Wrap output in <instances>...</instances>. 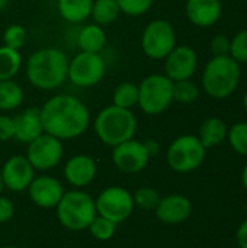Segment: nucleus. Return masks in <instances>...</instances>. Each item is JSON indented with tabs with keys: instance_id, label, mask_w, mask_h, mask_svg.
<instances>
[{
	"instance_id": "nucleus-1",
	"label": "nucleus",
	"mask_w": 247,
	"mask_h": 248,
	"mask_svg": "<svg viewBox=\"0 0 247 248\" xmlns=\"http://www.w3.org/2000/svg\"><path fill=\"white\" fill-rule=\"evenodd\" d=\"M41 122L45 134L58 140H71L87 129L90 113L80 99L58 94L47 100L41 108Z\"/></svg>"
},
{
	"instance_id": "nucleus-2",
	"label": "nucleus",
	"mask_w": 247,
	"mask_h": 248,
	"mask_svg": "<svg viewBox=\"0 0 247 248\" xmlns=\"http://www.w3.org/2000/svg\"><path fill=\"white\" fill-rule=\"evenodd\" d=\"M68 74V58L57 48H42L33 52L26 64V76L32 86L51 90L64 83Z\"/></svg>"
},
{
	"instance_id": "nucleus-3",
	"label": "nucleus",
	"mask_w": 247,
	"mask_h": 248,
	"mask_svg": "<svg viewBox=\"0 0 247 248\" xmlns=\"http://www.w3.org/2000/svg\"><path fill=\"white\" fill-rule=\"evenodd\" d=\"M242 77L240 64L230 55L213 57L202 73V87L205 93L214 99H226L231 96Z\"/></svg>"
},
{
	"instance_id": "nucleus-4",
	"label": "nucleus",
	"mask_w": 247,
	"mask_h": 248,
	"mask_svg": "<svg viewBox=\"0 0 247 248\" xmlns=\"http://www.w3.org/2000/svg\"><path fill=\"white\" fill-rule=\"evenodd\" d=\"M135 129L137 119L134 113L130 109L118 108L115 105L103 108L95 121L98 138L112 148L128 140H132Z\"/></svg>"
},
{
	"instance_id": "nucleus-5",
	"label": "nucleus",
	"mask_w": 247,
	"mask_h": 248,
	"mask_svg": "<svg viewBox=\"0 0 247 248\" xmlns=\"http://www.w3.org/2000/svg\"><path fill=\"white\" fill-rule=\"evenodd\" d=\"M55 209L60 224L66 230L76 232L87 230L98 215L93 198L79 189L64 192Z\"/></svg>"
},
{
	"instance_id": "nucleus-6",
	"label": "nucleus",
	"mask_w": 247,
	"mask_h": 248,
	"mask_svg": "<svg viewBox=\"0 0 247 248\" xmlns=\"http://www.w3.org/2000/svg\"><path fill=\"white\" fill-rule=\"evenodd\" d=\"M173 102V81L162 74L146 77L138 86V106L148 115L165 112Z\"/></svg>"
},
{
	"instance_id": "nucleus-7",
	"label": "nucleus",
	"mask_w": 247,
	"mask_h": 248,
	"mask_svg": "<svg viewBox=\"0 0 247 248\" xmlns=\"http://www.w3.org/2000/svg\"><path fill=\"white\" fill-rule=\"evenodd\" d=\"M207 148L195 135L178 137L167 150V164L176 173H189L197 170L205 160Z\"/></svg>"
},
{
	"instance_id": "nucleus-8",
	"label": "nucleus",
	"mask_w": 247,
	"mask_h": 248,
	"mask_svg": "<svg viewBox=\"0 0 247 248\" xmlns=\"http://www.w3.org/2000/svg\"><path fill=\"white\" fill-rule=\"evenodd\" d=\"M95 205L98 215L109 219L115 225L128 219L135 206L132 195L127 189L119 186L103 189L96 198Z\"/></svg>"
},
{
	"instance_id": "nucleus-9",
	"label": "nucleus",
	"mask_w": 247,
	"mask_h": 248,
	"mask_svg": "<svg viewBox=\"0 0 247 248\" xmlns=\"http://www.w3.org/2000/svg\"><path fill=\"white\" fill-rule=\"evenodd\" d=\"M141 46L144 54L153 60L166 58L176 46V33L172 23L165 19L151 20L143 32Z\"/></svg>"
},
{
	"instance_id": "nucleus-10",
	"label": "nucleus",
	"mask_w": 247,
	"mask_h": 248,
	"mask_svg": "<svg viewBox=\"0 0 247 248\" xmlns=\"http://www.w3.org/2000/svg\"><path fill=\"white\" fill-rule=\"evenodd\" d=\"M105 71L106 65L99 52L82 51L71 61H68L67 77L79 87H92L103 78Z\"/></svg>"
},
{
	"instance_id": "nucleus-11",
	"label": "nucleus",
	"mask_w": 247,
	"mask_h": 248,
	"mask_svg": "<svg viewBox=\"0 0 247 248\" xmlns=\"http://www.w3.org/2000/svg\"><path fill=\"white\" fill-rule=\"evenodd\" d=\"M63 157V144L61 140L42 134L36 140L28 144L26 158L35 170L45 171L54 169Z\"/></svg>"
},
{
	"instance_id": "nucleus-12",
	"label": "nucleus",
	"mask_w": 247,
	"mask_h": 248,
	"mask_svg": "<svg viewBox=\"0 0 247 248\" xmlns=\"http://www.w3.org/2000/svg\"><path fill=\"white\" fill-rule=\"evenodd\" d=\"M150 154L144 142L128 140L116 147L112 151V161L115 167L124 173L135 174L144 170L148 164Z\"/></svg>"
},
{
	"instance_id": "nucleus-13",
	"label": "nucleus",
	"mask_w": 247,
	"mask_h": 248,
	"mask_svg": "<svg viewBox=\"0 0 247 248\" xmlns=\"http://www.w3.org/2000/svg\"><path fill=\"white\" fill-rule=\"evenodd\" d=\"M165 60H166L165 62L166 77H169L172 81L188 80L197 71L198 55L188 45L175 46Z\"/></svg>"
},
{
	"instance_id": "nucleus-14",
	"label": "nucleus",
	"mask_w": 247,
	"mask_h": 248,
	"mask_svg": "<svg viewBox=\"0 0 247 248\" xmlns=\"http://www.w3.org/2000/svg\"><path fill=\"white\" fill-rule=\"evenodd\" d=\"M1 179L6 189L19 193L29 187L35 177V169L31 166L26 157L13 155L1 167Z\"/></svg>"
},
{
	"instance_id": "nucleus-15",
	"label": "nucleus",
	"mask_w": 247,
	"mask_h": 248,
	"mask_svg": "<svg viewBox=\"0 0 247 248\" xmlns=\"http://www.w3.org/2000/svg\"><path fill=\"white\" fill-rule=\"evenodd\" d=\"M28 193L31 201L36 206L51 209L58 205L60 199L64 195V189L57 179L51 176H39L33 177L28 187Z\"/></svg>"
},
{
	"instance_id": "nucleus-16",
	"label": "nucleus",
	"mask_w": 247,
	"mask_h": 248,
	"mask_svg": "<svg viewBox=\"0 0 247 248\" xmlns=\"http://www.w3.org/2000/svg\"><path fill=\"white\" fill-rule=\"evenodd\" d=\"M154 211L159 221L175 225L186 221L191 217L192 203L183 195H169L166 198H160Z\"/></svg>"
},
{
	"instance_id": "nucleus-17",
	"label": "nucleus",
	"mask_w": 247,
	"mask_h": 248,
	"mask_svg": "<svg viewBox=\"0 0 247 248\" xmlns=\"http://www.w3.org/2000/svg\"><path fill=\"white\" fill-rule=\"evenodd\" d=\"M96 163L92 157L79 154L71 157L64 166L66 180L76 189L86 187L96 177Z\"/></svg>"
},
{
	"instance_id": "nucleus-18",
	"label": "nucleus",
	"mask_w": 247,
	"mask_h": 248,
	"mask_svg": "<svg viewBox=\"0 0 247 248\" xmlns=\"http://www.w3.org/2000/svg\"><path fill=\"white\" fill-rule=\"evenodd\" d=\"M15 138L19 142L29 144L44 134L42 122H41V109L39 108H28L13 118Z\"/></svg>"
},
{
	"instance_id": "nucleus-19",
	"label": "nucleus",
	"mask_w": 247,
	"mask_h": 248,
	"mask_svg": "<svg viewBox=\"0 0 247 248\" xmlns=\"http://www.w3.org/2000/svg\"><path fill=\"white\" fill-rule=\"evenodd\" d=\"M186 16L199 28H210L218 22L223 13L220 0H186Z\"/></svg>"
},
{
	"instance_id": "nucleus-20",
	"label": "nucleus",
	"mask_w": 247,
	"mask_h": 248,
	"mask_svg": "<svg viewBox=\"0 0 247 248\" xmlns=\"http://www.w3.org/2000/svg\"><path fill=\"white\" fill-rule=\"evenodd\" d=\"M227 132L229 128L226 122L217 116H213L202 122L198 138L205 148H213L224 142V140L227 138Z\"/></svg>"
},
{
	"instance_id": "nucleus-21",
	"label": "nucleus",
	"mask_w": 247,
	"mask_h": 248,
	"mask_svg": "<svg viewBox=\"0 0 247 248\" xmlns=\"http://www.w3.org/2000/svg\"><path fill=\"white\" fill-rule=\"evenodd\" d=\"M93 0H58L60 15L71 23H79L87 19L92 13Z\"/></svg>"
},
{
	"instance_id": "nucleus-22",
	"label": "nucleus",
	"mask_w": 247,
	"mask_h": 248,
	"mask_svg": "<svg viewBox=\"0 0 247 248\" xmlns=\"http://www.w3.org/2000/svg\"><path fill=\"white\" fill-rule=\"evenodd\" d=\"M105 42H106V35L103 29L96 23L84 26L80 31L77 39L80 49L84 52H99L105 46Z\"/></svg>"
},
{
	"instance_id": "nucleus-23",
	"label": "nucleus",
	"mask_w": 247,
	"mask_h": 248,
	"mask_svg": "<svg viewBox=\"0 0 247 248\" xmlns=\"http://www.w3.org/2000/svg\"><path fill=\"white\" fill-rule=\"evenodd\" d=\"M119 12L121 10L118 7L116 0H93L90 16L93 17L96 25L105 26L114 23Z\"/></svg>"
},
{
	"instance_id": "nucleus-24",
	"label": "nucleus",
	"mask_w": 247,
	"mask_h": 248,
	"mask_svg": "<svg viewBox=\"0 0 247 248\" xmlns=\"http://www.w3.org/2000/svg\"><path fill=\"white\" fill-rule=\"evenodd\" d=\"M23 102L20 86L12 80L0 81V110H13Z\"/></svg>"
},
{
	"instance_id": "nucleus-25",
	"label": "nucleus",
	"mask_w": 247,
	"mask_h": 248,
	"mask_svg": "<svg viewBox=\"0 0 247 248\" xmlns=\"http://www.w3.org/2000/svg\"><path fill=\"white\" fill-rule=\"evenodd\" d=\"M22 64L20 54L17 49L9 46H0V81L12 80V77L19 71Z\"/></svg>"
},
{
	"instance_id": "nucleus-26",
	"label": "nucleus",
	"mask_w": 247,
	"mask_h": 248,
	"mask_svg": "<svg viewBox=\"0 0 247 248\" xmlns=\"http://www.w3.org/2000/svg\"><path fill=\"white\" fill-rule=\"evenodd\" d=\"M114 105L124 109H131L138 105V86L130 81L116 86L114 92Z\"/></svg>"
},
{
	"instance_id": "nucleus-27",
	"label": "nucleus",
	"mask_w": 247,
	"mask_h": 248,
	"mask_svg": "<svg viewBox=\"0 0 247 248\" xmlns=\"http://www.w3.org/2000/svg\"><path fill=\"white\" fill-rule=\"evenodd\" d=\"M199 94L198 86L188 80H181V81H173V100L182 103V105H188L192 103L194 100H197Z\"/></svg>"
},
{
	"instance_id": "nucleus-28",
	"label": "nucleus",
	"mask_w": 247,
	"mask_h": 248,
	"mask_svg": "<svg viewBox=\"0 0 247 248\" xmlns=\"http://www.w3.org/2000/svg\"><path fill=\"white\" fill-rule=\"evenodd\" d=\"M229 142L231 148L240 154L247 157V122H237L234 124L227 132Z\"/></svg>"
},
{
	"instance_id": "nucleus-29",
	"label": "nucleus",
	"mask_w": 247,
	"mask_h": 248,
	"mask_svg": "<svg viewBox=\"0 0 247 248\" xmlns=\"http://www.w3.org/2000/svg\"><path fill=\"white\" fill-rule=\"evenodd\" d=\"M87 230L90 231L92 237H95L98 241H108L114 237V234L116 231V225L114 222H111L109 219L96 215Z\"/></svg>"
},
{
	"instance_id": "nucleus-30",
	"label": "nucleus",
	"mask_w": 247,
	"mask_h": 248,
	"mask_svg": "<svg viewBox=\"0 0 247 248\" xmlns=\"http://www.w3.org/2000/svg\"><path fill=\"white\" fill-rule=\"evenodd\" d=\"M132 199H134V205L140 206L141 209L151 211V209H156L160 201V196L157 190H154L153 187H141L135 192Z\"/></svg>"
},
{
	"instance_id": "nucleus-31",
	"label": "nucleus",
	"mask_w": 247,
	"mask_h": 248,
	"mask_svg": "<svg viewBox=\"0 0 247 248\" xmlns=\"http://www.w3.org/2000/svg\"><path fill=\"white\" fill-rule=\"evenodd\" d=\"M230 57L239 64L247 62V29H243L234 35L230 46Z\"/></svg>"
},
{
	"instance_id": "nucleus-32",
	"label": "nucleus",
	"mask_w": 247,
	"mask_h": 248,
	"mask_svg": "<svg viewBox=\"0 0 247 248\" xmlns=\"http://www.w3.org/2000/svg\"><path fill=\"white\" fill-rule=\"evenodd\" d=\"M4 45L13 49H20L26 41V31L20 25H10L3 35Z\"/></svg>"
},
{
	"instance_id": "nucleus-33",
	"label": "nucleus",
	"mask_w": 247,
	"mask_h": 248,
	"mask_svg": "<svg viewBox=\"0 0 247 248\" xmlns=\"http://www.w3.org/2000/svg\"><path fill=\"white\" fill-rule=\"evenodd\" d=\"M116 3L122 13L130 16H140L151 7L153 0H116Z\"/></svg>"
},
{
	"instance_id": "nucleus-34",
	"label": "nucleus",
	"mask_w": 247,
	"mask_h": 248,
	"mask_svg": "<svg viewBox=\"0 0 247 248\" xmlns=\"http://www.w3.org/2000/svg\"><path fill=\"white\" fill-rule=\"evenodd\" d=\"M230 46H231V39L229 36H226L224 33L215 35L211 39V52L215 57L230 55Z\"/></svg>"
},
{
	"instance_id": "nucleus-35",
	"label": "nucleus",
	"mask_w": 247,
	"mask_h": 248,
	"mask_svg": "<svg viewBox=\"0 0 247 248\" xmlns=\"http://www.w3.org/2000/svg\"><path fill=\"white\" fill-rule=\"evenodd\" d=\"M15 215V206L12 201L0 195V224L9 222Z\"/></svg>"
},
{
	"instance_id": "nucleus-36",
	"label": "nucleus",
	"mask_w": 247,
	"mask_h": 248,
	"mask_svg": "<svg viewBox=\"0 0 247 248\" xmlns=\"http://www.w3.org/2000/svg\"><path fill=\"white\" fill-rule=\"evenodd\" d=\"M15 137L13 119L9 116H0V141H9Z\"/></svg>"
},
{
	"instance_id": "nucleus-37",
	"label": "nucleus",
	"mask_w": 247,
	"mask_h": 248,
	"mask_svg": "<svg viewBox=\"0 0 247 248\" xmlns=\"http://www.w3.org/2000/svg\"><path fill=\"white\" fill-rule=\"evenodd\" d=\"M236 241H237V246L240 248H247V219L237 228Z\"/></svg>"
},
{
	"instance_id": "nucleus-38",
	"label": "nucleus",
	"mask_w": 247,
	"mask_h": 248,
	"mask_svg": "<svg viewBox=\"0 0 247 248\" xmlns=\"http://www.w3.org/2000/svg\"><path fill=\"white\" fill-rule=\"evenodd\" d=\"M144 145H146V148H147V151H148L150 157H151V155H156V154L159 153V144H157L156 141L148 140V141H146V142H144Z\"/></svg>"
},
{
	"instance_id": "nucleus-39",
	"label": "nucleus",
	"mask_w": 247,
	"mask_h": 248,
	"mask_svg": "<svg viewBox=\"0 0 247 248\" xmlns=\"http://www.w3.org/2000/svg\"><path fill=\"white\" fill-rule=\"evenodd\" d=\"M242 183H243V187L247 190V163L243 167V171H242Z\"/></svg>"
},
{
	"instance_id": "nucleus-40",
	"label": "nucleus",
	"mask_w": 247,
	"mask_h": 248,
	"mask_svg": "<svg viewBox=\"0 0 247 248\" xmlns=\"http://www.w3.org/2000/svg\"><path fill=\"white\" fill-rule=\"evenodd\" d=\"M6 4H7V0H0V12L6 7Z\"/></svg>"
},
{
	"instance_id": "nucleus-41",
	"label": "nucleus",
	"mask_w": 247,
	"mask_h": 248,
	"mask_svg": "<svg viewBox=\"0 0 247 248\" xmlns=\"http://www.w3.org/2000/svg\"><path fill=\"white\" fill-rule=\"evenodd\" d=\"M243 106H245V110L247 113V92L245 93V97H243Z\"/></svg>"
},
{
	"instance_id": "nucleus-42",
	"label": "nucleus",
	"mask_w": 247,
	"mask_h": 248,
	"mask_svg": "<svg viewBox=\"0 0 247 248\" xmlns=\"http://www.w3.org/2000/svg\"><path fill=\"white\" fill-rule=\"evenodd\" d=\"M3 189H4V185H3V179H1V171H0V195H1V192H3Z\"/></svg>"
},
{
	"instance_id": "nucleus-43",
	"label": "nucleus",
	"mask_w": 247,
	"mask_h": 248,
	"mask_svg": "<svg viewBox=\"0 0 247 248\" xmlns=\"http://www.w3.org/2000/svg\"><path fill=\"white\" fill-rule=\"evenodd\" d=\"M1 248H17V247H13V246H6V247H1Z\"/></svg>"
},
{
	"instance_id": "nucleus-44",
	"label": "nucleus",
	"mask_w": 247,
	"mask_h": 248,
	"mask_svg": "<svg viewBox=\"0 0 247 248\" xmlns=\"http://www.w3.org/2000/svg\"><path fill=\"white\" fill-rule=\"evenodd\" d=\"M245 211H246V215H247V203H246V208H245Z\"/></svg>"
}]
</instances>
